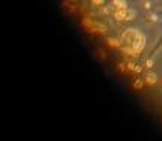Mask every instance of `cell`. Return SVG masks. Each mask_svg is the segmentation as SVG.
I'll return each instance as SVG.
<instances>
[{
    "label": "cell",
    "mask_w": 162,
    "mask_h": 141,
    "mask_svg": "<svg viewBox=\"0 0 162 141\" xmlns=\"http://www.w3.org/2000/svg\"><path fill=\"white\" fill-rule=\"evenodd\" d=\"M120 39H122V53L131 57H138L146 47V36L134 27L126 29L122 33Z\"/></svg>",
    "instance_id": "obj_1"
},
{
    "label": "cell",
    "mask_w": 162,
    "mask_h": 141,
    "mask_svg": "<svg viewBox=\"0 0 162 141\" xmlns=\"http://www.w3.org/2000/svg\"><path fill=\"white\" fill-rule=\"evenodd\" d=\"M126 9H116L114 14H113L114 20L116 21H126Z\"/></svg>",
    "instance_id": "obj_2"
},
{
    "label": "cell",
    "mask_w": 162,
    "mask_h": 141,
    "mask_svg": "<svg viewBox=\"0 0 162 141\" xmlns=\"http://www.w3.org/2000/svg\"><path fill=\"white\" fill-rule=\"evenodd\" d=\"M144 81L149 86H155V84L158 83V75L155 74V72H147V75L144 77Z\"/></svg>",
    "instance_id": "obj_3"
},
{
    "label": "cell",
    "mask_w": 162,
    "mask_h": 141,
    "mask_svg": "<svg viewBox=\"0 0 162 141\" xmlns=\"http://www.w3.org/2000/svg\"><path fill=\"white\" fill-rule=\"evenodd\" d=\"M107 44L113 48H122V39H117V38H108Z\"/></svg>",
    "instance_id": "obj_4"
},
{
    "label": "cell",
    "mask_w": 162,
    "mask_h": 141,
    "mask_svg": "<svg viewBox=\"0 0 162 141\" xmlns=\"http://www.w3.org/2000/svg\"><path fill=\"white\" fill-rule=\"evenodd\" d=\"M113 5L116 6V9H126L128 8L126 0H113Z\"/></svg>",
    "instance_id": "obj_5"
},
{
    "label": "cell",
    "mask_w": 162,
    "mask_h": 141,
    "mask_svg": "<svg viewBox=\"0 0 162 141\" xmlns=\"http://www.w3.org/2000/svg\"><path fill=\"white\" fill-rule=\"evenodd\" d=\"M137 17V11L135 9H126V21H131Z\"/></svg>",
    "instance_id": "obj_6"
},
{
    "label": "cell",
    "mask_w": 162,
    "mask_h": 141,
    "mask_svg": "<svg viewBox=\"0 0 162 141\" xmlns=\"http://www.w3.org/2000/svg\"><path fill=\"white\" fill-rule=\"evenodd\" d=\"M144 80H135L134 83H132V86H134V89H137V90H141L143 89V86H144Z\"/></svg>",
    "instance_id": "obj_7"
},
{
    "label": "cell",
    "mask_w": 162,
    "mask_h": 141,
    "mask_svg": "<svg viewBox=\"0 0 162 141\" xmlns=\"http://www.w3.org/2000/svg\"><path fill=\"white\" fill-rule=\"evenodd\" d=\"M114 8H116L114 5H108V6H104V8H102V11H101V12H102L104 15H108V14H111V12L114 11Z\"/></svg>",
    "instance_id": "obj_8"
},
{
    "label": "cell",
    "mask_w": 162,
    "mask_h": 141,
    "mask_svg": "<svg viewBox=\"0 0 162 141\" xmlns=\"http://www.w3.org/2000/svg\"><path fill=\"white\" fill-rule=\"evenodd\" d=\"M95 24V21H92V20H90V18H83V26H84L86 29H90V27H92V26Z\"/></svg>",
    "instance_id": "obj_9"
},
{
    "label": "cell",
    "mask_w": 162,
    "mask_h": 141,
    "mask_svg": "<svg viewBox=\"0 0 162 141\" xmlns=\"http://www.w3.org/2000/svg\"><path fill=\"white\" fill-rule=\"evenodd\" d=\"M153 63H155V62H153V59H149V60H146V63H144V66H146V68H147V69H150V68L153 66Z\"/></svg>",
    "instance_id": "obj_10"
},
{
    "label": "cell",
    "mask_w": 162,
    "mask_h": 141,
    "mask_svg": "<svg viewBox=\"0 0 162 141\" xmlns=\"http://www.w3.org/2000/svg\"><path fill=\"white\" fill-rule=\"evenodd\" d=\"M126 65H128V69H129V71H132V72H135V68H137V65H135V63H134V62H128Z\"/></svg>",
    "instance_id": "obj_11"
},
{
    "label": "cell",
    "mask_w": 162,
    "mask_h": 141,
    "mask_svg": "<svg viewBox=\"0 0 162 141\" xmlns=\"http://www.w3.org/2000/svg\"><path fill=\"white\" fill-rule=\"evenodd\" d=\"M92 3H93L95 6H102L104 3H105V0H92Z\"/></svg>",
    "instance_id": "obj_12"
},
{
    "label": "cell",
    "mask_w": 162,
    "mask_h": 141,
    "mask_svg": "<svg viewBox=\"0 0 162 141\" xmlns=\"http://www.w3.org/2000/svg\"><path fill=\"white\" fill-rule=\"evenodd\" d=\"M126 68H128L126 63H119V71H120V72H125V71H126Z\"/></svg>",
    "instance_id": "obj_13"
},
{
    "label": "cell",
    "mask_w": 162,
    "mask_h": 141,
    "mask_svg": "<svg viewBox=\"0 0 162 141\" xmlns=\"http://www.w3.org/2000/svg\"><path fill=\"white\" fill-rule=\"evenodd\" d=\"M150 21H158V15L152 14V15H150Z\"/></svg>",
    "instance_id": "obj_14"
},
{
    "label": "cell",
    "mask_w": 162,
    "mask_h": 141,
    "mask_svg": "<svg viewBox=\"0 0 162 141\" xmlns=\"http://www.w3.org/2000/svg\"><path fill=\"white\" fill-rule=\"evenodd\" d=\"M141 71H143V68H141V66H137L135 68V72H137V74H140Z\"/></svg>",
    "instance_id": "obj_15"
}]
</instances>
